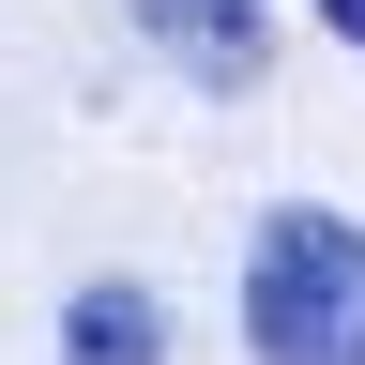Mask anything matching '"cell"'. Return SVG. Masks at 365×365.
<instances>
[{
  "instance_id": "4",
  "label": "cell",
  "mask_w": 365,
  "mask_h": 365,
  "mask_svg": "<svg viewBox=\"0 0 365 365\" xmlns=\"http://www.w3.org/2000/svg\"><path fill=\"white\" fill-rule=\"evenodd\" d=\"M319 16H335V31H350V46H365V0H319Z\"/></svg>"
},
{
  "instance_id": "1",
  "label": "cell",
  "mask_w": 365,
  "mask_h": 365,
  "mask_svg": "<svg viewBox=\"0 0 365 365\" xmlns=\"http://www.w3.org/2000/svg\"><path fill=\"white\" fill-rule=\"evenodd\" d=\"M244 350L259 365H365V228L350 213H259L244 259Z\"/></svg>"
},
{
  "instance_id": "2",
  "label": "cell",
  "mask_w": 365,
  "mask_h": 365,
  "mask_svg": "<svg viewBox=\"0 0 365 365\" xmlns=\"http://www.w3.org/2000/svg\"><path fill=\"white\" fill-rule=\"evenodd\" d=\"M137 31L168 46V61H198L213 91H259L274 76V46H259V0H122Z\"/></svg>"
},
{
  "instance_id": "3",
  "label": "cell",
  "mask_w": 365,
  "mask_h": 365,
  "mask_svg": "<svg viewBox=\"0 0 365 365\" xmlns=\"http://www.w3.org/2000/svg\"><path fill=\"white\" fill-rule=\"evenodd\" d=\"M61 365H168V304L153 289H76V319H61Z\"/></svg>"
}]
</instances>
